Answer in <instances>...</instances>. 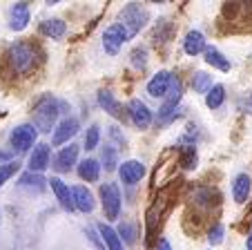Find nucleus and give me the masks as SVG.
Returning a JSON list of instances; mask_svg holds the SVG:
<instances>
[{"label":"nucleus","instance_id":"nucleus-1","mask_svg":"<svg viewBox=\"0 0 252 250\" xmlns=\"http://www.w3.org/2000/svg\"><path fill=\"white\" fill-rule=\"evenodd\" d=\"M61 114V103L54 96H43L33 107V128L36 132H52V128L56 125V118Z\"/></svg>","mask_w":252,"mask_h":250},{"label":"nucleus","instance_id":"nucleus-2","mask_svg":"<svg viewBox=\"0 0 252 250\" xmlns=\"http://www.w3.org/2000/svg\"><path fill=\"white\" fill-rule=\"evenodd\" d=\"M7 61L11 70L20 76H27L36 70V52L29 43H14L7 49Z\"/></svg>","mask_w":252,"mask_h":250},{"label":"nucleus","instance_id":"nucleus-3","mask_svg":"<svg viewBox=\"0 0 252 250\" xmlns=\"http://www.w3.org/2000/svg\"><path fill=\"white\" fill-rule=\"evenodd\" d=\"M148 23V9L141 7L138 2H129L123 7V11L119 14V25L127 32L129 38H134Z\"/></svg>","mask_w":252,"mask_h":250},{"label":"nucleus","instance_id":"nucleus-4","mask_svg":"<svg viewBox=\"0 0 252 250\" xmlns=\"http://www.w3.org/2000/svg\"><path fill=\"white\" fill-rule=\"evenodd\" d=\"M100 203H103L105 217L119 219L121 213V190L116 183H103L100 185Z\"/></svg>","mask_w":252,"mask_h":250},{"label":"nucleus","instance_id":"nucleus-5","mask_svg":"<svg viewBox=\"0 0 252 250\" xmlns=\"http://www.w3.org/2000/svg\"><path fill=\"white\" fill-rule=\"evenodd\" d=\"M36 139H38V132H36V128H33L32 123H23V125H18V128L11 130L9 143H11V147H14V150L27 152V150H32V147H33Z\"/></svg>","mask_w":252,"mask_h":250},{"label":"nucleus","instance_id":"nucleus-6","mask_svg":"<svg viewBox=\"0 0 252 250\" xmlns=\"http://www.w3.org/2000/svg\"><path fill=\"white\" fill-rule=\"evenodd\" d=\"M165 96H167L165 103L158 109V123H167V121H172V118H176V105L181 103V99H183L181 80H172V87Z\"/></svg>","mask_w":252,"mask_h":250},{"label":"nucleus","instance_id":"nucleus-7","mask_svg":"<svg viewBox=\"0 0 252 250\" xmlns=\"http://www.w3.org/2000/svg\"><path fill=\"white\" fill-rule=\"evenodd\" d=\"M127 40H129L127 32H125L119 23H114V25H110V27L105 29V34H103V49L110 54V56H116Z\"/></svg>","mask_w":252,"mask_h":250},{"label":"nucleus","instance_id":"nucleus-8","mask_svg":"<svg viewBox=\"0 0 252 250\" xmlns=\"http://www.w3.org/2000/svg\"><path fill=\"white\" fill-rule=\"evenodd\" d=\"M127 114H129L132 123L136 125L138 130H148L150 125H152L154 114H152V109H150L148 105L143 103V101H138V99L129 101V103H127Z\"/></svg>","mask_w":252,"mask_h":250},{"label":"nucleus","instance_id":"nucleus-9","mask_svg":"<svg viewBox=\"0 0 252 250\" xmlns=\"http://www.w3.org/2000/svg\"><path fill=\"white\" fill-rule=\"evenodd\" d=\"M78 130H81V123H78L76 116L63 118V121L56 125V130H54L52 143H54V145H63V143H69V139L76 137Z\"/></svg>","mask_w":252,"mask_h":250},{"label":"nucleus","instance_id":"nucleus-10","mask_svg":"<svg viewBox=\"0 0 252 250\" xmlns=\"http://www.w3.org/2000/svg\"><path fill=\"white\" fill-rule=\"evenodd\" d=\"M119 175H121V181H123L125 185H136L138 181L145 177V165L136 159L123 161L119 168Z\"/></svg>","mask_w":252,"mask_h":250},{"label":"nucleus","instance_id":"nucleus-11","mask_svg":"<svg viewBox=\"0 0 252 250\" xmlns=\"http://www.w3.org/2000/svg\"><path fill=\"white\" fill-rule=\"evenodd\" d=\"M172 71H167V70H161L158 74H154L152 78H150V83H148V94L152 96V99H163V96L170 92V87H172Z\"/></svg>","mask_w":252,"mask_h":250},{"label":"nucleus","instance_id":"nucleus-12","mask_svg":"<svg viewBox=\"0 0 252 250\" xmlns=\"http://www.w3.org/2000/svg\"><path fill=\"white\" fill-rule=\"evenodd\" d=\"M52 150H49L47 143H38V145L33 147V152L29 154V172L33 175H40L43 170L49 168V159H52Z\"/></svg>","mask_w":252,"mask_h":250},{"label":"nucleus","instance_id":"nucleus-13","mask_svg":"<svg viewBox=\"0 0 252 250\" xmlns=\"http://www.w3.org/2000/svg\"><path fill=\"white\" fill-rule=\"evenodd\" d=\"M78 150H81V147H78L76 143H67L56 154V159H54V168H56L58 172H69L78 161Z\"/></svg>","mask_w":252,"mask_h":250},{"label":"nucleus","instance_id":"nucleus-14","mask_svg":"<svg viewBox=\"0 0 252 250\" xmlns=\"http://www.w3.org/2000/svg\"><path fill=\"white\" fill-rule=\"evenodd\" d=\"M71 201H74V210H81V213H92L96 208L94 194H92V190L85 188V185L71 188Z\"/></svg>","mask_w":252,"mask_h":250},{"label":"nucleus","instance_id":"nucleus-15","mask_svg":"<svg viewBox=\"0 0 252 250\" xmlns=\"http://www.w3.org/2000/svg\"><path fill=\"white\" fill-rule=\"evenodd\" d=\"M32 20V14H29V5L27 2H16L9 11V27L14 32H23L25 27Z\"/></svg>","mask_w":252,"mask_h":250},{"label":"nucleus","instance_id":"nucleus-16","mask_svg":"<svg viewBox=\"0 0 252 250\" xmlns=\"http://www.w3.org/2000/svg\"><path fill=\"white\" fill-rule=\"evenodd\" d=\"M47 183L52 185V190H54V194H56L58 203L63 206V210L71 213V210H74V201H71V188H69V185H67L65 181H61L58 177H52Z\"/></svg>","mask_w":252,"mask_h":250},{"label":"nucleus","instance_id":"nucleus-17","mask_svg":"<svg viewBox=\"0 0 252 250\" xmlns=\"http://www.w3.org/2000/svg\"><path fill=\"white\" fill-rule=\"evenodd\" d=\"M250 194H252V179H250V175L241 172L232 181V199L237 203H246L250 199Z\"/></svg>","mask_w":252,"mask_h":250},{"label":"nucleus","instance_id":"nucleus-18","mask_svg":"<svg viewBox=\"0 0 252 250\" xmlns=\"http://www.w3.org/2000/svg\"><path fill=\"white\" fill-rule=\"evenodd\" d=\"M98 105L105 109V112L110 114V116H114V118H123V105L116 101V96L112 94L110 90H100L98 92Z\"/></svg>","mask_w":252,"mask_h":250},{"label":"nucleus","instance_id":"nucleus-19","mask_svg":"<svg viewBox=\"0 0 252 250\" xmlns=\"http://www.w3.org/2000/svg\"><path fill=\"white\" fill-rule=\"evenodd\" d=\"M205 36L201 32H196V29H192V32H188L186 40H183V52L188 54V56H196V54L205 52Z\"/></svg>","mask_w":252,"mask_h":250},{"label":"nucleus","instance_id":"nucleus-20","mask_svg":"<svg viewBox=\"0 0 252 250\" xmlns=\"http://www.w3.org/2000/svg\"><path fill=\"white\" fill-rule=\"evenodd\" d=\"M203 54H205V63H208V65H212L214 70H219V71H230L232 63H230V58H225L217 47H205V52H203Z\"/></svg>","mask_w":252,"mask_h":250},{"label":"nucleus","instance_id":"nucleus-21","mask_svg":"<svg viewBox=\"0 0 252 250\" xmlns=\"http://www.w3.org/2000/svg\"><path fill=\"white\" fill-rule=\"evenodd\" d=\"M98 235H100V241H103L110 250H123V241H121V237L116 235V230L112 226L98 223Z\"/></svg>","mask_w":252,"mask_h":250},{"label":"nucleus","instance_id":"nucleus-22","mask_svg":"<svg viewBox=\"0 0 252 250\" xmlns=\"http://www.w3.org/2000/svg\"><path fill=\"white\" fill-rule=\"evenodd\" d=\"M40 34L47 38H63L67 34V25L61 18H49L40 23Z\"/></svg>","mask_w":252,"mask_h":250},{"label":"nucleus","instance_id":"nucleus-23","mask_svg":"<svg viewBox=\"0 0 252 250\" xmlns=\"http://www.w3.org/2000/svg\"><path fill=\"white\" fill-rule=\"evenodd\" d=\"M78 177H81L83 181H98L100 177V163L96 159H85L78 163Z\"/></svg>","mask_w":252,"mask_h":250},{"label":"nucleus","instance_id":"nucleus-24","mask_svg":"<svg viewBox=\"0 0 252 250\" xmlns=\"http://www.w3.org/2000/svg\"><path fill=\"white\" fill-rule=\"evenodd\" d=\"M172 32H174V27H172V23L167 18H161L157 23V27H154V32H152V40L154 43H167L172 38Z\"/></svg>","mask_w":252,"mask_h":250},{"label":"nucleus","instance_id":"nucleus-25","mask_svg":"<svg viewBox=\"0 0 252 250\" xmlns=\"http://www.w3.org/2000/svg\"><path fill=\"white\" fill-rule=\"evenodd\" d=\"M223 101H225V87L223 85H212L210 92L205 94V105H208L210 109H219L221 105H223Z\"/></svg>","mask_w":252,"mask_h":250},{"label":"nucleus","instance_id":"nucleus-26","mask_svg":"<svg viewBox=\"0 0 252 250\" xmlns=\"http://www.w3.org/2000/svg\"><path fill=\"white\" fill-rule=\"evenodd\" d=\"M210 87H212V76L205 74V71H196L194 76H192V90L196 92V94H208Z\"/></svg>","mask_w":252,"mask_h":250},{"label":"nucleus","instance_id":"nucleus-27","mask_svg":"<svg viewBox=\"0 0 252 250\" xmlns=\"http://www.w3.org/2000/svg\"><path fill=\"white\" fill-rule=\"evenodd\" d=\"M196 163H199V154H196L194 145H183L181 150V165L186 170H194Z\"/></svg>","mask_w":252,"mask_h":250},{"label":"nucleus","instance_id":"nucleus-28","mask_svg":"<svg viewBox=\"0 0 252 250\" xmlns=\"http://www.w3.org/2000/svg\"><path fill=\"white\" fill-rule=\"evenodd\" d=\"M18 170H20V163H18V161H9V163H2V165H0V188H2V185H5L7 181H9Z\"/></svg>","mask_w":252,"mask_h":250},{"label":"nucleus","instance_id":"nucleus-29","mask_svg":"<svg viewBox=\"0 0 252 250\" xmlns=\"http://www.w3.org/2000/svg\"><path fill=\"white\" fill-rule=\"evenodd\" d=\"M116 165H119V154H116V150L112 145L103 147V165H100V168H105V170H116Z\"/></svg>","mask_w":252,"mask_h":250},{"label":"nucleus","instance_id":"nucleus-30","mask_svg":"<svg viewBox=\"0 0 252 250\" xmlns=\"http://www.w3.org/2000/svg\"><path fill=\"white\" fill-rule=\"evenodd\" d=\"M116 235H119L121 241H125V244H134V241H136V230H134V226L129 221H121Z\"/></svg>","mask_w":252,"mask_h":250},{"label":"nucleus","instance_id":"nucleus-31","mask_svg":"<svg viewBox=\"0 0 252 250\" xmlns=\"http://www.w3.org/2000/svg\"><path fill=\"white\" fill-rule=\"evenodd\" d=\"M100 141V128L98 125H90L85 132V150H96Z\"/></svg>","mask_w":252,"mask_h":250},{"label":"nucleus","instance_id":"nucleus-32","mask_svg":"<svg viewBox=\"0 0 252 250\" xmlns=\"http://www.w3.org/2000/svg\"><path fill=\"white\" fill-rule=\"evenodd\" d=\"M132 65L134 70H145L148 67V49L145 47H136L132 52Z\"/></svg>","mask_w":252,"mask_h":250},{"label":"nucleus","instance_id":"nucleus-33","mask_svg":"<svg viewBox=\"0 0 252 250\" xmlns=\"http://www.w3.org/2000/svg\"><path fill=\"white\" fill-rule=\"evenodd\" d=\"M223 235H225V228L221 226V223H214V226L208 230V241H210V246L223 244Z\"/></svg>","mask_w":252,"mask_h":250},{"label":"nucleus","instance_id":"nucleus-34","mask_svg":"<svg viewBox=\"0 0 252 250\" xmlns=\"http://www.w3.org/2000/svg\"><path fill=\"white\" fill-rule=\"evenodd\" d=\"M239 109L243 114H252V92H246V94L239 96Z\"/></svg>","mask_w":252,"mask_h":250},{"label":"nucleus","instance_id":"nucleus-35","mask_svg":"<svg viewBox=\"0 0 252 250\" xmlns=\"http://www.w3.org/2000/svg\"><path fill=\"white\" fill-rule=\"evenodd\" d=\"M20 183H23V185H36V188H40V185L47 183V181H45L40 175H33V172H29V175H25L23 179H20Z\"/></svg>","mask_w":252,"mask_h":250},{"label":"nucleus","instance_id":"nucleus-36","mask_svg":"<svg viewBox=\"0 0 252 250\" xmlns=\"http://www.w3.org/2000/svg\"><path fill=\"white\" fill-rule=\"evenodd\" d=\"M110 137L114 139L116 143H121V145H125V137H123V132H121V128H116V125H112V128H110Z\"/></svg>","mask_w":252,"mask_h":250},{"label":"nucleus","instance_id":"nucleus-37","mask_svg":"<svg viewBox=\"0 0 252 250\" xmlns=\"http://www.w3.org/2000/svg\"><path fill=\"white\" fill-rule=\"evenodd\" d=\"M87 237H90V241L96 246V250H105V244H103V241H100V237L96 235V232L92 230V228H90V230H87Z\"/></svg>","mask_w":252,"mask_h":250},{"label":"nucleus","instance_id":"nucleus-38","mask_svg":"<svg viewBox=\"0 0 252 250\" xmlns=\"http://www.w3.org/2000/svg\"><path fill=\"white\" fill-rule=\"evenodd\" d=\"M157 250H172L170 241H167V239H158V246H157Z\"/></svg>","mask_w":252,"mask_h":250},{"label":"nucleus","instance_id":"nucleus-39","mask_svg":"<svg viewBox=\"0 0 252 250\" xmlns=\"http://www.w3.org/2000/svg\"><path fill=\"white\" fill-rule=\"evenodd\" d=\"M246 250H252V230H250V235H248V239H246Z\"/></svg>","mask_w":252,"mask_h":250}]
</instances>
